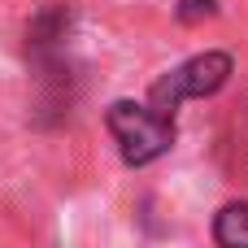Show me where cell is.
I'll return each mask as SVG.
<instances>
[{"instance_id": "obj_3", "label": "cell", "mask_w": 248, "mask_h": 248, "mask_svg": "<svg viewBox=\"0 0 248 248\" xmlns=\"http://www.w3.org/2000/svg\"><path fill=\"white\" fill-rule=\"evenodd\" d=\"M214 240L227 248H244L248 244V201L227 205L218 218H214Z\"/></svg>"}, {"instance_id": "obj_2", "label": "cell", "mask_w": 248, "mask_h": 248, "mask_svg": "<svg viewBox=\"0 0 248 248\" xmlns=\"http://www.w3.org/2000/svg\"><path fill=\"white\" fill-rule=\"evenodd\" d=\"M231 70H235V61H231L227 52H201V57H187L183 65L166 70V74L148 87V105H153L157 113L174 118V109H179L183 100H205V96H214L218 87H227Z\"/></svg>"}, {"instance_id": "obj_4", "label": "cell", "mask_w": 248, "mask_h": 248, "mask_svg": "<svg viewBox=\"0 0 248 248\" xmlns=\"http://www.w3.org/2000/svg\"><path fill=\"white\" fill-rule=\"evenodd\" d=\"M218 4L214 0H179V17L183 22H201V17H214Z\"/></svg>"}, {"instance_id": "obj_1", "label": "cell", "mask_w": 248, "mask_h": 248, "mask_svg": "<svg viewBox=\"0 0 248 248\" xmlns=\"http://www.w3.org/2000/svg\"><path fill=\"white\" fill-rule=\"evenodd\" d=\"M109 131L118 140V153L126 166H148L174 144V118L157 113L148 100H113L109 105Z\"/></svg>"}]
</instances>
